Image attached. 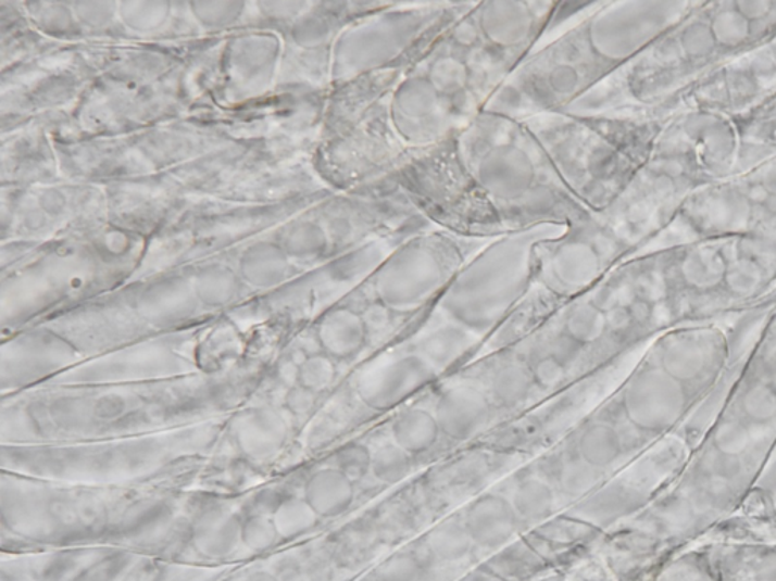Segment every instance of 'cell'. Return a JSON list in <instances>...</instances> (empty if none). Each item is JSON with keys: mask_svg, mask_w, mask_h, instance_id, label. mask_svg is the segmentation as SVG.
<instances>
[{"mask_svg": "<svg viewBox=\"0 0 776 581\" xmlns=\"http://www.w3.org/2000/svg\"><path fill=\"white\" fill-rule=\"evenodd\" d=\"M591 2H475L414 63L378 73L371 110L391 176L466 128L536 50L589 13Z\"/></svg>", "mask_w": 776, "mask_h": 581, "instance_id": "1", "label": "cell"}, {"mask_svg": "<svg viewBox=\"0 0 776 581\" xmlns=\"http://www.w3.org/2000/svg\"><path fill=\"white\" fill-rule=\"evenodd\" d=\"M386 182L434 227L472 240L581 225L593 215L561 182L528 126L490 111Z\"/></svg>", "mask_w": 776, "mask_h": 581, "instance_id": "2", "label": "cell"}, {"mask_svg": "<svg viewBox=\"0 0 776 581\" xmlns=\"http://www.w3.org/2000/svg\"><path fill=\"white\" fill-rule=\"evenodd\" d=\"M666 25V14L654 3L597 2L526 58L484 111L522 122L566 110L654 43Z\"/></svg>", "mask_w": 776, "mask_h": 581, "instance_id": "3", "label": "cell"}, {"mask_svg": "<svg viewBox=\"0 0 776 581\" xmlns=\"http://www.w3.org/2000/svg\"><path fill=\"white\" fill-rule=\"evenodd\" d=\"M568 192L601 214L644 167L655 148V118L591 117L559 111L522 121Z\"/></svg>", "mask_w": 776, "mask_h": 581, "instance_id": "4", "label": "cell"}, {"mask_svg": "<svg viewBox=\"0 0 776 581\" xmlns=\"http://www.w3.org/2000/svg\"><path fill=\"white\" fill-rule=\"evenodd\" d=\"M566 230L564 225H540L484 245L445 288L434 307L440 321L425 326L452 325L476 338L497 333L531 290L539 244Z\"/></svg>", "mask_w": 776, "mask_h": 581, "instance_id": "5", "label": "cell"}, {"mask_svg": "<svg viewBox=\"0 0 776 581\" xmlns=\"http://www.w3.org/2000/svg\"><path fill=\"white\" fill-rule=\"evenodd\" d=\"M475 2H383L334 43V88L374 73L403 71Z\"/></svg>", "mask_w": 776, "mask_h": 581, "instance_id": "6", "label": "cell"}, {"mask_svg": "<svg viewBox=\"0 0 776 581\" xmlns=\"http://www.w3.org/2000/svg\"><path fill=\"white\" fill-rule=\"evenodd\" d=\"M436 372V368L417 350V353L396 357L364 376L359 384V394L372 409H393L428 387Z\"/></svg>", "mask_w": 776, "mask_h": 581, "instance_id": "7", "label": "cell"}, {"mask_svg": "<svg viewBox=\"0 0 776 581\" xmlns=\"http://www.w3.org/2000/svg\"><path fill=\"white\" fill-rule=\"evenodd\" d=\"M351 305L331 311L318 326V341L329 355L337 359H351L363 352L368 344H375L361 314L359 290L352 288Z\"/></svg>", "mask_w": 776, "mask_h": 581, "instance_id": "8", "label": "cell"}, {"mask_svg": "<svg viewBox=\"0 0 776 581\" xmlns=\"http://www.w3.org/2000/svg\"><path fill=\"white\" fill-rule=\"evenodd\" d=\"M490 404L474 388H453L441 395L436 407L440 430L451 440L466 441L481 433L490 421Z\"/></svg>", "mask_w": 776, "mask_h": 581, "instance_id": "9", "label": "cell"}, {"mask_svg": "<svg viewBox=\"0 0 776 581\" xmlns=\"http://www.w3.org/2000/svg\"><path fill=\"white\" fill-rule=\"evenodd\" d=\"M236 434L241 452L253 460L263 462L274 457L283 447L287 426L275 411L256 409L240 418Z\"/></svg>", "mask_w": 776, "mask_h": 581, "instance_id": "10", "label": "cell"}, {"mask_svg": "<svg viewBox=\"0 0 776 581\" xmlns=\"http://www.w3.org/2000/svg\"><path fill=\"white\" fill-rule=\"evenodd\" d=\"M418 338L417 350L436 371H446L460 365L475 352L479 338L452 325H428Z\"/></svg>", "mask_w": 776, "mask_h": 581, "instance_id": "11", "label": "cell"}, {"mask_svg": "<svg viewBox=\"0 0 776 581\" xmlns=\"http://www.w3.org/2000/svg\"><path fill=\"white\" fill-rule=\"evenodd\" d=\"M514 527H516V510L513 504L502 496H483L472 504L467 511V532L479 544H499L513 533Z\"/></svg>", "mask_w": 776, "mask_h": 581, "instance_id": "12", "label": "cell"}, {"mask_svg": "<svg viewBox=\"0 0 776 581\" xmlns=\"http://www.w3.org/2000/svg\"><path fill=\"white\" fill-rule=\"evenodd\" d=\"M306 503L318 518H334L343 514L353 502V484L337 468H326L310 477L305 484Z\"/></svg>", "mask_w": 776, "mask_h": 581, "instance_id": "13", "label": "cell"}, {"mask_svg": "<svg viewBox=\"0 0 776 581\" xmlns=\"http://www.w3.org/2000/svg\"><path fill=\"white\" fill-rule=\"evenodd\" d=\"M440 432L436 415L422 409L403 412L393 425L396 445L410 454L424 453L431 449L439 440Z\"/></svg>", "mask_w": 776, "mask_h": 581, "instance_id": "14", "label": "cell"}, {"mask_svg": "<svg viewBox=\"0 0 776 581\" xmlns=\"http://www.w3.org/2000/svg\"><path fill=\"white\" fill-rule=\"evenodd\" d=\"M534 377L522 365L510 364L499 369L493 380V394L503 406H517L531 394Z\"/></svg>", "mask_w": 776, "mask_h": 581, "instance_id": "15", "label": "cell"}, {"mask_svg": "<svg viewBox=\"0 0 776 581\" xmlns=\"http://www.w3.org/2000/svg\"><path fill=\"white\" fill-rule=\"evenodd\" d=\"M272 519H274L279 534L295 536V534L305 533L313 529L317 525L318 515L311 509L305 498L290 496L278 504Z\"/></svg>", "mask_w": 776, "mask_h": 581, "instance_id": "16", "label": "cell"}, {"mask_svg": "<svg viewBox=\"0 0 776 581\" xmlns=\"http://www.w3.org/2000/svg\"><path fill=\"white\" fill-rule=\"evenodd\" d=\"M511 504L521 517L537 521L547 518L554 510V492L540 480H529L518 487Z\"/></svg>", "mask_w": 776, "mask_h": 581, "instance_id": "17", "label": "cell"}, {"mask_svg": "<svg viewBox=\"0 0 776 581\" xmlns=\"http://www.w3.org/2000/svg\"><path fill=\"white\" fill-rule=\"evenodd\" d=\"M617 452V434L606 426L590 427L579 440V456L594 468L609 465Z\"/></svg>", "mask_w": 776, "mask_h": 581, "instance_id": "18", "label": "cell"}, {"mask_svg": "<svg viewBox=\"0 0 776 581\" xmlns=\"http://www.w3.org/2000/svg\"><path fill=\"white\" fill-rule=\"evenodd\" d=\"M413 471L411 454L399 445H386L372 459V472L379 482L399 483Z\"/></svg>", "mask_w": 776, "mask_h": 581, "instance_id": "19", "label": "cell"}, {"mask_svg": "<svg viewBox=\"0 0 776 581\" xmlns=\"http://www.w3.org/2000/svg\"><path fill=\"white\" fill-rule=\"evenodd\" d=\"M471 539L466 526L448 521L433 530V533L429 534V544L440 556L453 559V557H459L467 552Z\"/></svg>", "mask_w": 776, "mask_h": 581, "instance_id": "20", "label": "cell"}, {"mask_svg": "<svg viewBox=\"0 0 776 581\" xmlns=\"http://www.w3.org/2000/svg\"><path fill=\"white\" fill-rule=\"evenodd\" d=\"M334 459H336L338 471L343 472L353 482V480L363 479L371 471L374 456L364 445L351 442V444H346L338 450Z\"/></svg>", "mask_w": 776, "mask_h": 581, "instance_id": "21", "label": "cell"}, {"mask_svg": "<svg viewBox=\"0 0 776 581\" xmlns=\"http://www.w3.org/2000/svg\"><path fill=\"white\" fill-rule=\"evenodd\" d=\"M298 369V383L314 392L326 390L336 377V367L326 356L309 357Z\"/></svg>", "mask_w": 776, "mask_h": 581, "instance_id": "22", "label": "cell"}, {"mask_svg": "<svg viewBox=\"0 0 776 581\" xmlns=\"http://www.w3.org/2000/svg\"><path fill=\"white\" fill-rule=\"evenodd\" d=\"M597 482V472L593 465L583 459L572 460L564 465L560 483L563 491L571 495H583Z\"/></svg>", "mask_w": 776, "mask_h": 581, "instance_id": "23", "label": "cell"}, {"mask_svg": "<svg viewBox=\"0 0 776 581\" xmlns=\"http://www.w3.org/2000/svg\"><path fill=\"white\" fill-rule=\"evenodd\" d=\"M548 355L554 357L564 368L572 367L581 359L584 349H586L581 342L576 341L560 326L559 329L552 330L551 337L548 338Z\"/></svg>", "mask_w": 776, "mask_h": 581, "instance_id": "24", "label": "cell"}, {"mask_svg": "<svg viewBox=\"0 0 776 581\" xmlns=\"http://www.w3.org/2000/svg\"><path fill=\"white\" fill-rule=\"evenodd\" d=\"M278 534L274 519L261 515L246 519L245 525L241 526V536L255 548L271 545Z\"/></svg>", "mask_w": 776, "mask_h": 581, "instance_id": "25", "label": "cell"}, {"mask_svg": "<svg viewBox=\"0 0 776 581\" xmlns=\"http://www.w3.org/2000/svg\"><path fill=\"white\" fill-rule=\"evenodd\" d=\"M531 375L534 382L549 390V388H555L556 384L561 383L564 375H566V368L560 362H556L554 357L547 355L536 362Z\"/></svg>", "mask_w": 776, "mask_h": 581, "instance_id": "26", "label": "cell"}, {"mask_svg": "<svg viewBox=\"0 0 776 581\" xmlns=\"http://www.w3.org/2000/svg\"><path fill=\"white\" fill-rule=\"evenodd\" d=\"M316 400L317 392L311 391L309 388H303L301 384H298V387H293L290 391H288L286 404L291 414L302 417V415L310 414V412L314 409V406H316Z\"/></svg>", "mask_w": 776, "mask_h": 581, "instance_id": "27", "label": "cell"}, {"mask_svg": "<svg viewBox=\"0 0 776 581\" xmlns=\"http://www.w3.org/2000/svg\"><path fill=\"white\" fill-rule=\"evenodd\" d=\"M564 465H566V462L560 460L559 457H549V459H545L543 462H541V476L547 477L548 480L554 479L559 480L560 482L561 475H563Z\"/></svg>", "mask_w": 776, "mask_h": 581, "instance_id": "28", "label": "cell"}, {"mask_svg": "<svg viewBox=\"0 0 776 581\" xmlns=\"http://www.w3.org/2000/svg\"><path fill=\"white\" fill-rule=\"evenodd\" d=\"M414 565L409 559H399L395 561L393 567L387 569V574L390 579L403 580L409 579L413 574Z\"/></svg>", "mask_w": 776, "mask_h": 581, "instance_id": "29", "label": "cell"}]
</instances>
